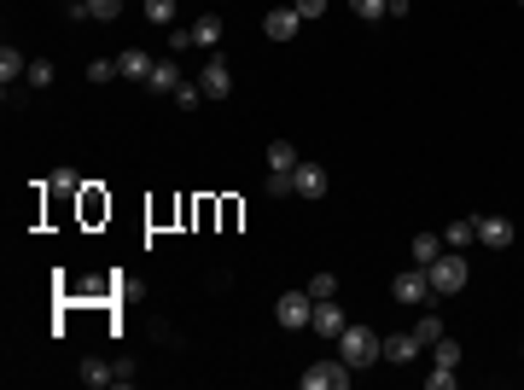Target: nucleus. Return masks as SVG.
<instances>
[{"mask_svg":"<svg viewBox=\"0 0 524 390\" xmlns=\"http://www.w3.org/2000/svg\"><path fill=\"white\" fill-rule=\"evenodd\" d=\"M349 373H356L349 361H315V368L303 373V390H344Z\"/></svg>","mask_w":524,"mask_h":390,"instance_id":"obj_6","label":"nucleus"},{"mask_svg":"<svg viewBox=\"0 0 524 390\" xmlns=\"http://www.w3.org/2000/svg\"><path fill=\"white\" fill-rule=\"evenodd\" d=\"M152 65H158V58H152V53H140V47H129V53H117V70H122V76H129V82H146V76H152Z\"/></svg>","mask_w":524,"mask_h":390,"instance_id":"obj_14","label":"nucleus"},{"mask_svg":"<svg viewBox=\"0 0 524 390\" xmlns=\"http://www.w3.org/2000/svg\"><path fill=\"white\" fill-rule=\"evenodd\" d=\"M53 187H59V192H82V175H77V169H59Z\"/></svg>","mask_w":524,"mask_h":390,"instance_id":"obj_33","label":"nucleus"},{"mask_svg":"<svg viewBox=\"0 0 524 390\" xmlns=\"http://www.w3.org/2000/svg\"><path fill=\"white\" fill-rule=\"evenodd\" d=\"M30 88H53V65H47V58H30Z\"/></svg>","mask_w":524,"mask_h":390,"instance_id":"obj_27","label":"nucleus"},{"mask_svg":"<svg viewBox=\"0 0 524 390\" xmlns=\"http://www.w3.org/2000/svg\"><path fill=\"white\" fill-rule=\"evenodd\" d=\"M18 76H30V58H23L18 47H0V82H6V93L18 88Z\"/></svg>","mask_w":524,"mask_h":390,"instance_id":"obj_15","label":"nucleus"},{"mask_svg":"<svg viewBox=\"0 0 524 390\" xmlns=\"http://www.w3.org/2000/svg\"><path fill=\"white\" fill-rule=\"evenodd\" d=\"M443 332H448V326L437 321V315H426V321H414V338H420V350H431V344H437V338H443Z\"/></svg>","mask_w":524,"mask_h":390,"instance_id":"obj_22","label":"nucleus"},{"mask_svg":"<svg viewBox=\"0 0 524 390\" xmlns=\"http://www.w3.org/2000/svg\"><path fill=\"white\" fill-rule=\"evenodd\" d=\"M443 251H448V245H443V234H414V262H420V268H431L437 257H443Z\"/></svg>","mask_w":524,"mask_h":390,"instance_id":"obj_17","label":"nucleus"},{"mask_svg":"<svg viewBox=\"0 0 524 390\" xmlns=\"http://www.w3.org/2000/svg\"><path fill=\"white\" fill-rule=\"evenodd\" d=\"M198 88H204V100H228V93H233V65L216 53L204 70H198Z\"/></svg>","mask_w":524,"mask_h":390,"instance_id":"obj_5","label":"nucleus"},{"mask_svg":"<svg viewBox=\"0 0 524 390\" xmlns=\"http://www.w3.org/2000/svg\"><path fill=\"white\" fill-rule=\"evenodd\" d=\"M82 385H87V390L117 385V368H105V361H82Z\"/></svg>","mask_w":524,"mask_h":390,"instance_id":"obj_19","label":"nucleus"},{"mask_svg":"<svg viewBox=\"0 0 524 390\" xmlns=\"http://www.w3.org/2000/svg\"><path fill=\"white\" fill-rule=\"evenodd\" d=\"M146 23H158V30H175V0H140Z\"/></svg>","mask_w":524,"mask_h":390,"instance_id":"obj_20","label":"nucleus"},{"mask_svg":"<svg viewBox=\"0 0 524 390\" xmlns=\"http://www.w3.org/2000/svg\"><path fill=\"white\" fill-rule=\"evenodd\" d=\"M274 315H280V326H292V332H309V321H315V297L303 291H285L280 303H274Z\"/></svg>","mask_w":524,"mask_h":390,"instance_id":"obj_4","label":"nucleus"},{"mask_svg":"<svg viewBox=\"0 0 524 390\" xmlns=\"http://www.w3.org/2000/svg\"><path fill=\"white\" fill-rule=\"evenodd\" d=\"M193 47H198V41H193V23H186V30H169V53H175V58L193 53Z\"/></svg>","mask_w":524,"mask_h":390,"instance_id":"obj_29","label":"nucleus"},{"mask_svg":"<svg viewBox=\"0 0 524 390\" xmlns=\"http://www.w3.org/2000/svg\"><path fill=\"white\" fill-rule=\"evenodd\" d=\"M262 187H268L274 199H285V192H292V175H280V169H268V181H262Z\"/></svg>","mask_w":524,"mask_h":390,"instance_id":"obj_32","label":"nucleus"},{"mask_svg":"<svg viewBox=\"0 0 524 390\" xmlns=\"http://www.w3.org/2000/svg\"><path fill=\"white\" fill-rule=\"evenodd\" d=\"M414 356H420V338L414 332H391V338H384V361H391V368H408Z\"/></svg>","mask_w":524,"mask_h":390,"instance_id":"obj_12","label":"nucleus"},{"mask_svg":"<svg viewBox=\"0 0 524 390\" xmlns=\"http://www.w3.org/2000/svg\"><path fill=\"white\" fill-rule=\"evenodd\" d=\"M122 70H117V58H94V65H87V82H99V88H105V82H117Z\"/></svg>","mask_w":524,"mask_h":390,"instance_id":"obj_24","label":"nucleus"},{"mask_svg":"<svg viewBox=\"0 0 524 390\" xmlns=\"http://www.w3.org/2000/svg\"><path fill=\"white\" fill-rule=\"evenodd\" d=\"M455 379H460L455 368H431V373H426V385H431V390H455Z\"/></svg>","mask_w":524,"mask_h":390,"instance_id":"obj_30","label":"nucleus"},{"mask_svg":"<svg viewBox=\"0 0 524 390\" xmlns=\"http://www.w3.org/2000/svg\"><path fill=\"white\" fill-rule=\"evenodd\" d=\"M297 164H303V157L292 152V140H274V146H268V169H280V175H292Z\"/></svg>","mask_w":524,"mask_h":390,"instance_id":"obj_18","label":"nucleus"},{"mask_svg":"<svg viewBox=\"0 0 524 390\" xmlns=\"http://www.w3.org/2000/svg\"><path fill=\"white\" fill-rule=\"evenodd\" d=\"M292 192H297V199H327V169H321V164H297L292 169Z\"/></svg>","mask_w":524,"mask_h":390,"instance_id":"obj_9","label":"nucleus"},{"mask_svg":"<svg viewBox=\"0 0 524 390\" xmlns=\"http://www.w3.org/2000/svg\"><path fill=\"white\" fill-rule=\"evenodd\" d=\"M519 6H524V0H519Z\"/></svg>","mask_w":524,"mask_h":390,"instance_id":"obj_35","label":"nucleus"},{"mask_svg":"<svg viewBox=\"0 0 524 390\" xmlns=\"http://www.w3.org/2000/svg\"><path fill=\"white\" fill-rule=\"evenodd\" d=\"M292 6H297V18H303V23H315L321 12H327V0H292Z\"/></svg>","mask_w":524,"mask_h":390,"instance_id":"obj_31","label":"nucleus"},{"mask_svg":"<svg viewBox=\"0 0 524 390\" xmlns=\"http://www.w3.org/2000/svg\"><path fill=\"white\" fill-rule=\"evenodd\" d=\"M391 297L396 303H402V309H420V303H431V274H426V268H402V274H396L391 279Z\"/></svg>","mask_w":524,"mask_h":390,"instance_id":"obj_3","label":"nucleus"},{"mask_svg":"<svg viewBox=\"0 0 524 390\" xmlns=\"http://www.w3.org/2000/svg\"><path fill=\"white\" fill-rule=\"evenodd\" d=\"M379 356H384V338L373 326H344L339 332V361H349V368H373Z\"/></svg>","mask_w":524,"mask_h":390,"instance_id":"obj_1","label":"nucleus"},{"mask_svg":"<svg viewBox=\"0 0 524 390\" xmlns=\"http://www.w3.org/2000/svg\"><path fill=\"white\" fill-rule=\"evenodd\" d=\"M443 245L448 251H472V245H478V222H466V216H460V222H448L443 227Z\"/></svg>","mask_w":524,"mask_h":390,"instance_id":"obj_16","label":"nucleus"},{"mask_svg":"<svg viewBox=\"0 0 524 390\" xmlns=\"http://www.w3.org/2000/svg\"><path fill=\"white\" fill-rule=\"evenodd\" d=\"M221 35H228V23H221L216 12H198L193 18V41L198 47H221Z\"/></svg>","mask_w":524,"mask_h":390,"instance_id":"obj_13","label":"nucleus"},{"mask_svg":"<svg viewBox=\"0 0 524 390\" xmlns=\"http://www.w3.org/2000/svg\"><path fill=\"white\" fill-rule=\"evenodd\" d=\"M87 12H94L99 23H111V18H122V0H87Z\"/></svg>","mask_w":524,"mask_h":390,"instance_id":"obj_28","label":"nucleus"},{"mask_svg":"<svg viewBox=\"0 0 524 390\" xmlns=\"http://www.w3.org/2000/svg\"><path fill=\"white\" fill-rule=\"evenodd\" d=\"M431 361H437V368H460V344H455V338H437V344H431Z\"/></svg>","mask_w":524,"mask_h":390,"instance_id":"obj_21","label":"nucleus"},{"mask_svg":"<svg viewBox=\"0 0 524 390\" xmlns=\"http://www.w3.org/2000/svg\"><path fill=\"white\" fill-rule=\"evenodd\" d=\"M426 274H431V291H437V297H455V291H466V279H472L466 251H443V257H437Z\"/></svg>","mask_w":524,"mask_h":390,"instance_id":"obj_2","label":"nucleus"},{"mask_svg":"<svg viewBox=\"0 0 524 390\" xmlns=\"http://www.w3.org/2000/svg\"><path fill=\"white\" fill-rule=\"evenodd\" d=\"M297 30H303L297 6H274L268 18H262V35H268V41H297Z\"/></svg>","mask_w":524,"mask_h":390,"instance_id":"obj_7","label":"nucleus"},{"mask_svg":"<svg viewBox=\"0 0 524 390\" xmlns=\"http://www.w3.org/2000/svg\"><path fill=\"white\" fill-rule=\"evenodd\" d=\"M309 297H315V303L339 297V274H309Z\"/></svg>","mask_w":524,"mask_h":390,"instance_id":"obj_23","label":"nucleus"},{"mask_svg":"<svg viewBox=\"0 0 524 390\" xmlns=\"http://www.w3.org/2000/svg\"><path fill=\"white\" fill-rule=\"evenodd\" d=\"M169 100L181 105V111H198V100H204V88H198V82H181V88H175Z\"/></svg>","mask_w":524,"mask_h":390,"instance_id":"obj_25","label":"nucleus"},{"mask_svg":"<svg viewBox=\"0 0 524 390\" xmlns=\"http://www.w3.org/2000/svg\"><path fill=\"white\" fill-rule=\"evenodd\" d=\"M344 309H339V297H327V303H315V321H309V332L315 338H332V344H339V332H344Z\"/></svg>","mask_w":524,"mask_h":390,"instance_id":"obj_8","label":"nucleus"},{"mask_svg":"<svg viewBox=\"0 0 524 390\" xmlns=\"http://www.w3.org/2000/svg\"><path fill=\"white\" fill-rule=\"evenodd\" d=\"M181 65H175V53L169 58H158V65H152V76H146V88H152V93H175V88H181Z\"/></svg>","mask_w":524,"mask_h":390,"instance_id":"obj_11","label":"nucleus"},{"mask_svg":"<svg viewBox=\"0 0 524 390\" xmlns=\"http://www.w3.org/2000/svg\"><path fill=\"white\" fill-rule=\"evenodd\" d=\"M478 245L507 251L513 245V222H507V216H478Z\"/></svg>","mask_w":524,"mask_h":390,"instance_id":"obj_10","label":"nucleus"},{"mask_svg":"<svg viewBox=\"0 0 524 390\" xmlns=\"http://www.w3.org/2000/svg\"><path fill=\"white\" fill-rule=\"evenodd\" d=\"M384 6H391V18H402V12H408V0H384Z\"/></svg>","mask_w":524,"mask_h":390,"instance_id":"obj_34","label":"nucleus"},{"mask_svg":"<svg viewBox=\"0 0 524 390\" xmlns=\"http://www.w3.org/2000/svg\"><path fill=\"white\" fill-rule=\"evenodd\" d=\"M349 12H356L361 23H379V18H384V12H391V6H384V0H349Z\"/></svg>","mask_w":524,"mask_h":390,"instance_id":"obj_26","label":"nucleus"}]
</instances>
